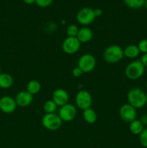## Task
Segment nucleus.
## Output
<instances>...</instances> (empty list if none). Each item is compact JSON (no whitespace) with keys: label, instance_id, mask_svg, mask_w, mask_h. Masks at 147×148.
<instances>
[{"label":"nucleus","instance_id":"f257e3e1","mask_svg":"<svg viewBox=\"0 0 147 148\" xmlns=\"http://www.w3.org/2000/svg\"><path fill=\"white\" fill-rule=\"evenodd\" d=\"M128 103L132 106L135 109H140L146 104V93L139 88H133L127 94Z\"/></svg>","mask_w":147,"mask_h":148},{"label":"nucleus","instance_id":"f03ea898","mask_svg":"<svg viewBox=\"0 0 147 148\" xmlns=\"http://www.w3.org/2000/svg\"><path fill=\"white\" fill-rule=\"evenodd\" d=\"M123 49L118 45H110L104 51V60L108 64L118 63L123 59Z\"/></svg>","mask_w":147,"mask_h":148},{"label":"nucleus","instance_id":"7ed1b4c3","mask_svg":"<svg viewBox=\"0 0 147 148\" xmlns=\"http://www.w3.org/2000/svg\"><path fill=\"white\" fill-rule=\"evenodd\" d=\"M144 72L145 67L141 61L135 60L127 65L125 69V75L128 79L131 80H136L144 75Z\"/></svg>","mask_w":147,"mask_h":148},{"label":"nucleus","instance_id":"20e7f679","mask_svg":"<svg viewBox=\"0 0 147 148\" xmlns=\"http://www.w3.org/2000/svg\"><path fill=\"white\" fill-rule=\"evenodd\" d=\"M42 125L45 129L50 131H56L61 128L62 126V120L59 114H45L41 120Z\"/></svg>","mask_w":147,"mask_h":148},{"label":"nucleus","instance_id":"39448f33","mask_svg":"<svg viewBox=\"0 0 147 148\" xmlns=\"http://www.w3.org/2000/svg\"><path fill=\"white\" fill-rule=\"evenodd\" d=\"M96 64V59L93 55L84 53L78 60L77 66L82 69L84 73H89L95 69Z\"/></svg>","mask_w":147,"mask_h":148},{"label":"nucleus","instance_id":"423d86ee","mask_svg":"<svg viewBox=\"0 0 147 148\" xmlns=\"http://www.w3.org/2000/svg\"><path fill=\"white\" fill-rule=\"evenodd\" d=\"M76 105L79 109L84 110L91 108L92 104V97L90 92L85 90H79L75 97Z\"/></svg>","mask_w":147,"mask_h":148},{"label":"nucleus","instance_id":"0eeeda50","mask_svg":"<svg viewBox=\"0 0 147 148\" xmlns=\"http://www.w3.org/2000/svg\"><path fill=\"white\" fill-rule=\"evenodd\" d=\"M95 17L94 10L90 7L82 8L76 14V20L82 25H89L95 21Z\"/></svg>","mask_w":147,"mask_h":148},{"label":"nucleus","instance_id":"6e6552de","mask_svg":"<svg viewBox=\"0 0 147 148\" xmlns=\"http://www.w3.org/2000/svg\"><path fill=\"white\" fill-rule=\"evenodd\" d=\"M61 48L66 54H74L77 53L81 48V43L76 37H67L63 40Z\"/></svg>","mask_w":147,"mask_h":148},{"label":"nucleus","instance_id":"1a4fd4ad","mask_svg":"<svg viewBox=\"0 0 147 148\" xmlns=\"http://www.w3.org/2000/svg\"><path fill=\"white\" fill-rule=\"evenodd\" d=\"M76 114L77 110L76 107L69 103L63 106H61L59 110V116L62 121L64 122H70L73 121L76 118Z\"/></svg>","mask_w":147,"mask_h":148},{"label":"nucleus","instance_id":"9d476101","mask_svg":"<svg viewBox=\"0 0 147 148\" xmlns=\"http://www.w3.org/2000/svg\"><path fill=\"white\" fill-rule=\"evenodd\" d=\"M119 115L121 119L126 123H131L136 119L137 111L135 108L128 103L123 104L120 108Z\"/></svg>","mask_w":147,"mask_h":148},{"label":"nucleus","instance_id":"9b49d317","mask_svg":"<svg viewBox=\"0 0 147 148\" xmlns=\"http://www.w3.org/2000/svg\"><path fill=\"white\" fill-rule=\"evenodd\" d=\"M17 103L14 98L9 95H4L0 98V111L4 114H12L17 108Z\"/></svg>","mask_w":147,"mask_h":148},{"label":"nucleus","instance_id":"f8f14e48","mask_svg":"<svg viewBox=\"0 0 147 148\" xmlns=\"http://www.w3.org/2000/svg\"><path fill=\"white\" fill-rule=\"evenodd\" d=\"M52 100L54 101L57 106H63L69 103V95L66 90L58 88L53 92Z\"/></svg>","mask_w":147,"mask_h":148},{"label":"nucleus","instance_id":"ddd939ff","mask_svg":"<svg viewBox=\"0 0 147 148\" xmlns=\"http://www.w3.org/2000/svg\"><path fill=\"white\" fill-rule=\"evenodd\" d=\"M16 103L20 107H27L32 103L33 101V95L27 90L20 91L14 98Z\"/></svg>","mask_w":147,"mask_h":148},{"label":"nucleus","instance_id":"4468645a","mask_svg":"<svg viewBox=\"0 0 147 148\" xmlns=\"http://www.w3.org/2000/svg\"><path fill=\"white\" fill-rule=\"evenodd\" d=\"M76 38L81 43H88L93 38V32L89 27H82L79 28Z\"/></svg>","mask_w":147,"mask_h":148},{"label":"nucleus","instance_id":"2eb2a0df","mask_svg":"<svg viewBox=\"0 0 147 148\" xmlns=\"http://www.w3.org/2000/svg\"><path fill=\"white\" fill-rule=\"evenodd\" d=\"M124 56L128 59H135L140 54V51L137 45L131 44L127 46L123 49Z\"/></svg>","mask_w":147,"mask_h":148},{"label":"nucleus","instance_id":"dca6fc26","mask_svg":"<svg viewBox=\"0 0 147 148\" xmlns=\"http://www.w3.org/2000/svg\"><path fill=\"white\" fill-rule=\"evenodd\" d=\"M14 83V79L11 75L8 73L0 74V88L9 89Z\"/></svg>","mask_w":147,"mask_h":148},{"label":"nucleus","instance_id":"f3484780","mask_svg":"<svg viewBox=\"0 0 147 148\" xmlns=\"http://www.w3.org/2000/svg\"><path fill=\"white\" fill-rule=\"evenodd\" d=\"M83 119L87 124H95L97 120V113L92 109V108H86V109L84 110L83 114Z\"/></svg>","mask_w":147,"mask_h":148},{"label":"nucleus","instance_id":"a211bd4d","mask_svg":"<svg viewBox=\"0 0 147 148\" xmlns=\"http://www.w3.org/2000/svg\"><path fill=\"white\" fill-rule=\"evenodd\" d=\"M144 130V124L138 119H135L130 123L129 130L134 135H139Z\"/></svg>","mask_w":147,"mask_h":148},{"label":"nucleus","instance_id":"6ab92c4d","mask_svg":"<svg viewBox=\"0 0 147 148\" xmlns=\"http://www.w3.org/2000/svg\"><path fill=\"white\" fill-rule=\"evenodd\" d=\"M41 90V85L40 82L35 79L30 80L27 85V91L31 95H34L38 93Z\"/></svg>","mask_w":147,"mask_h":148},{"label":"nucleus","instance_id":"aec40b11","mask_svg":"<svg viewBox=\"0 0 147 148\" xmlns=\"http://www.w3.org/2000/svg\"><path fill=\"white\" fill-rule=\"evenodd\" d=\"M124 4L129 8L137 10L144 7L146 0H123Z\"/></svg>","mask_w":147,"mask_h":148},{"label":"nucleus","instance_id":"412c9836","mask_svg":"<svg viewBox=\"0 0 147 148\" xmlns=\"http://www.w3.org/2000/svg\"><path fill=\"white\" fill-rule=\"evenodd\" d=\"M57 105L54 103L53 100H48L46 101L43 105V110L46 114H53L57 109Z\"/></svg>","mask_w":147,"mask_h":148},{"label":"nucleus","instance_id":"4be33fe9","mask_svg":"<svg viewBox=\"0 0 147 148\" xmlns=\"http://www.w3.org/2000/svg\"><path fill=\"white\" fill-rule=\"evenodd\" d=\"M79 28L74 24H71L66 28V34L69 37H76Z\"/></svg>","mask_w":147,"mask_h":148},{"label":"nucleus","instance_id":"5701e85b","mask_svg":"<svg viewBox=\"0 0 147 148\" xmlns=\"http://www.w3.org/2000/svg\"><path fill=\"white\" fill-rule=\"evenodd\" d=\"M139 142L143 147L147 148V128L144 129L139 134Z\"/></svg>","mask_w":147,"mask_h":148},{"label":"nucleus","instance_id":"b1692460","mask_svg":"<svg viewBox=\"0 0 147 148\" xmlns=\"http://www.w3.org/2000/svg\"><path fill=\"white\" fill-rule=\"evenodd\" d=\"M53 0H35L36 5L41 8H46L52 4Z\"/></svg>","mask_w":147,"mask_h":148},{"label":"nucleus","instance_id":"393cba45","mask_svg":"<svg viewBox=\"0 0 147 148\" xmlns=\"http://www.w3.org/2000/svg\"><path fill=\"white\" fill-rule=\"evenodd\" d=\"M138 46V49L140 51V53H147V39H143V40H140Z\"/></svg>","mask_w":147,"mask_h":148},{"label":"nucleus","instance_id":"a878e982","mask_svg":"<svg viewBox=\"0 0 147 148\" xmlns=\"http://www.w3.org/2000/svg\"><path fill=\"white\" fill-rule=\"evenodd\" d=\"M84 74V72H82V69L80 68H79L78 66H76L75 68H74L73 70H72V75L74 77H80L82 76V75Z\"/></svg>","mask_w":147,"mask_h":148},{"label":"nucleus","instance_id":"bb28decb","mask_svg":"<svg viewBox=\"0 0 147 148\" xmlns=\"http://www.w3.org/2000/svg\"><path fill=\"white\" fill-rule=\"evenodd\" d=\"M140 61H141L142 64L144 66V67H147V53H144L141 56Z\"/></svg>","mask_w":147,"mask_h":148},{"label":"nucleus","instance_id":"cd10ccee","mask_svg":"<svg viewBox=\"0 0 147 148\" xmlns=\"http://www.w3.org/2000/svg\"><path fill=\"white\" fill-rule=\"evenodd\" d=\"M139 120L141 121V123L144 124V125L147 126V114H143V115L141 116V119H140Z\"/></svg>","mask_w":147,"mask_h":148},{"label":"nucleus","instance_id":"c85d7f7f","mask_svg":"<svg viewBox=\"0 0 147 148\" xmlns=\"http://www.w3.org/2000/svg\"><path fill=\"white\" fill-rule=\"evenodd\" d=\"M94 13H95V15L96 17H100L102 14V10L100 8H97L94 10Z\"/></svg>","mask_w":147,"mask_h":148},{"label":"nucleus","instance_id":"c756f323","mask_svg":"<svg viewBox=\"0 0 147 148\" xmlns=\"http://www.w3.org/2000/svg\"><path fill=\"white\" fill-rule=\"evenodd\" d=\"M24 4H27V5H31L35 3V0H23Z\"/></svg>","mask_w":147,"mask_h":148},{"label":"nucleus","instance_id":"7c9ffc66","mask_svg":"<svg viewBox=\"0 0 147 148\" xmlns=\"http://www.w3.org/2000/svg\"><path fill=\"white\" fill-rule=\"evenodd\" d=\"M144 7H145L146 9V10H147V0H146L145 4H144Z\"/></svg>","mask_w":147,"mask_h":148},{"label":"nucleus","instance_id":"2f4dec72","mask_svg":"<svg viewBox=\"0 0 147 148\" xmlns=\"http://www.w3.org/2000/svg\"><path fill=\"white\" fill-rule=\"evenodd\" d=\"M146 103H147V93L146 94Z\"/></svg>","mask_w":147,"mask_h":148},{"label":"nucleus","instance_id":"473e14b6","mask_svg":"<svg viewBox=\"0 0 147 148\" xmlns=\"http://www.w3.org/2000/svg\"><path fill=\"white\" fill-rule=\"evenodd\" d=\"M146 89H147V83L146 84Z\"/></svg>","mask_w":147,"mask_h":148},{"label":"nucleus","instance_id":"72a5a7b5","mask_svg":"<svg viewBox=\"0 0 147 148\" xmlns=\"http://www.w3.org/2000/svg\"><path fill=\"white\" fill-rule=\"evenodd\" d=\"M1 67H0V74H1Z\"/></svg>","mask_w":147,"mask_h":148}]
</instances>
